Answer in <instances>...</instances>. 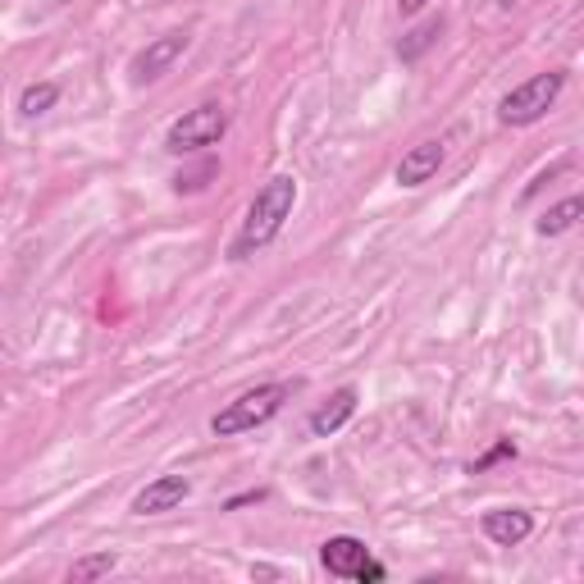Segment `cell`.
<instances>
[{
  "label": "cell",
  "instance_id": "8fae6325",
  "mask_svg": "<svg viewBox=\"0 0 584 584\" xmlns=\"http://www.w3.org/2000/svg\"><path fill=\"white\" fill-rule=\"evenodd\" d=\"M580 219H584V197H566V202H557V206H549L539 215L534 233L539 238H562V233H571Z\"/></svg>",
  "mask_w": 584,
  "mask_h": 584
},
{
  "label": "cell",
  "instance_id": "4fadbf2b",
  "mask_svg": "<svg viewBox=\"0 0 584 584\" xmlns=\"http://www.w3.org/2000/svg\"><path fill=\"white\" fill-rule=\"evenodd\" d=\"M114 566H120V557H114V553H92V557H78V562L69 566V584H88V580H101V575H110Z\"/></svg>",
  "mask_w": 584,
  "mask_h": 584
},
{
  "label": "cell",
  "instance_id": "ac0fdd59",
  "mask_svg": "<svg viewBox=\"0 0 584 584\" xmlns=\"http://www.w3.org/2000/svg\"><path fill=\"white\" fill-rule=\"evenodd\" d=\"M398 6H402V14H407V19H416L424 6H430V0H398Z\"/></svg>",
  "mask_w": 584,
  "mask_h": 584
},
{
  "label": "cell",
  "instance_id": "52a82bcc",
  "mask_svg": "<svg viewBox=\"0 0 584 584\" xmlns=\"http://www.w3.org/2000/svg\"><path fill=\"white\" fill-rule=\"evenodd\" d=\"M480 530L498 549H516V543H525L534 534V516L525 508H493V512H484Z\"/></svg>",
  "mask_w": 584,
  "mask_h": 584
},
{
  "label": "cell",
  "instance_id": "5bb4252c",
  "mask_svg": "<svg viewBox=\"0 0 584 584\" xmlns=\"http://www.w3.org/2000/svg\"><path fill=\"white\" fill-rule=\"evenodd\" d=\"M434 37H439V23H424V28H416V32H411V42H402V47H398V55H402V60H416L424 47L434 42Z\"/></svg>",
  "mask_w": 584,
  "mask_h": 584
},
{
  "label": "cell",
  "instance_id": "30bf717a",
  "mask_svg": "<svg viewBox=\"0 0 584 584\" xmlns=\"http://www.w3.org/2000/svg\"><path fill=\"white\" fill-rule=\"evenodd\" d=\"M352 416H357V388L347 383V388H338L329 402H320L316 411H310V434H316V439H334Z\"/></svg>",
  "mask_w": 584,
  "mask_h": 584
},
{
  "label": "cell",
  "instance_id": "9a60e30c",
  "mask_svg": "<svg viewBox=\"0 0 584 584\" xmlns=\"http://www.w3.org/2000/svg\"><path fill=\"white\" fill-rule=\"evenodd\" d=\"M508 457H516V443H512V439H502L498 448H489V452H484V457H480V461L471 465V471H489V465H498V461H508Z\"/></svg>",
  "mask_w": 584,
  "mask_h": 584
},
{
  "label": "cell",
  "instance_id": "ba28073f",
  "mask_svg": "<svg viewBox=\"0 0 584 584\" xmlns=\"http://www.w3.org/2000/svg\"><path fill=\"white\" fill-rule=\"evenodd\" d=\"M320 562H325V571L338 575V580H357L361 566L370 562V549H366L357 534H334V539H325Z\"/></svg>",
  "mask_w": 584,
  "mask_h": 584
},
{
  "label": "cell",
  "instance_id": "3957f363",
  "mask_svg": "<svg viewBox=\"0 0 584 584\" xmlns=\"http://www.w3.org/2000/svg\"><path fill=\"white\" fill-rule=\"evenodd\" d=\"M562 88H566V73H562V69L534 73V78H525L521 88H512L508 96L498 101V120L508 124V129H530V124H539L543 114L557 105Z\"/></svg>",
  "mask_w": 584,
  "mask_h": 584
},
{
  "label": "cell",
  "instance_id": "2e32d148",
  "mask_svg": "<svg viewBox=\"0 0 584 584\" xmlns=\"http://www.w3.org/2000/svg\"><path fill=\"white\" fill-rule=\"evenodd\" d=\"M357 580H361V584H379V580H388V571H383L375 557H370V562L361 566V575H357Z\"/></svg>",
  "mask_w": 584,
  "mask_h": 584
},
{
  "label": "cell",
  "instance_id": "9c48e42d",
  "mask_svg": "<svg viewBox=\"0 0 584 584\" xmlns=\"http://www.w3.org/2000/svg\"><path fill=\"white\" fill-rule=\"evenodd\" d=\"M439 165H443V142L439 137H424V142H416L398 161V183L402 187H424L439 174Z\"/></svg>",
  "mask_w": 584,
  "mask_h": 584
},
{
  "label": "cell",
  "instance_id": "7c38bea8",
  "mask_svg": "<svg viewBox=\"0 0 584 584\" xmlns=\"http://www.w3.org/2000/svg\"><path fill=\"white\" fill-rule=\"evenodd\" d=\"M55 101H60V83H28L19 96V114L23 120H37V114H47Z\"/></svg>",
  "mask_w": 584,
  "mask_h": 584
},
{
  "label": "cell",
  "instance_id": "6da1fadb",
  "mask_svg": "<svg viewBox=\"0 0 584 584\" xmlns=\"http://www.w3.org/2000/svg\"><path fill=\"white\" fill-rule=\"evenodd\" d=\"M293 206H297V178H293V174H275V178H269V183L256 192V197H252V206H247V215H243V228H238V238H233V247H228V260H252L256 252H265V247L284 233Z\"/></svg>",
  "mask_w": 584,
  "mask_h": 584
},
{
  "label": "cell",
  "instance_id": "5b68a950",
  "mask_svg": "<svg viewBox=\"0 0 584 584\" xmlns=\"http://www.w3.org/2000/svg\"><path fill=\"white\" fill-rule=\"evenodd\" d=\"M183 51H187V32H165V37H155V42H146V47L133 55V64H129L133 83H155L161 73H170V64H174Z\"/></svg>",
  "mask_w": 584,
  "mask_h": 584
},
{
  "label": "cell",
  "instance_id": "e0dca14e",
  "mask_svg": "<svg viewBox=\"0 0 584 584\" xmlns=\"http://www.w3.org/2000/svg\"><path fill=\"white\" fill-rule=\"evenodd\" d=\"M260 498H265V489H252V493H238V498H228L224 508H228V512H238V508H247V502H260Z\"/></svg>",
  "mask_w": 584,
  "mask_h": 584
},
{
  "label": "cell",
  "instance_id": "8992f818",
  "mask_svg": "<svg viewBox=\"0 0 584 584\" xmlns=\"http://www.w3.org/2000/svg\"><path fill=\"white\" fill-rule=\"evenodd\" d=\"M192 493V480L187 475H155L137 498H133V516H161V512H174L183 508V498Z\"/></svg>",
  "mask_w": 584,
  "mask_h": 584
},
{
  "label": "cell",
  "instance_id": "277c9868",
  "mask_svg": "<svg viewBox=\"0 0 584 584\" xmlns=\"http://www.w3.org/2000/svg\"><path fill=\"white\" fill-rule=\"evenodd\" d=\"M224 133H228V110L215 105V101H206V105L187 110L183 120L170 124L165 151H170V155H197V151H206V146H219Z\"/></svg>",
  "mask_w": 584,
  "mask_h": 584
},
{
  "label": "cell",
  "instance_id": "7a4b0ae2",
  "mask_svg": "<svg viewBox=\"0 0 584 584\" xmlns=\"http://www.w3.org/2000/svg\"><path fill=\"white\" fill-rule=\"evenodd\" d=\"M293 393H297V383H256V388H247L243 398H233L224 411L211 416V434H215V439L252 434V430H260V424L275 420V416L288 407Z\"/></svg>",
  "mask_w": 584,
  "mask_h": 584
}]
</instances>
